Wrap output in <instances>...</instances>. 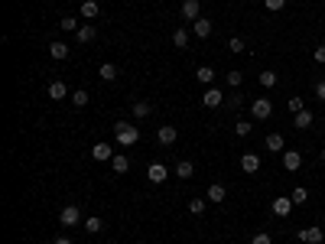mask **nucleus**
I'll return each instance as SVG.
<instances>
[{"instance_id":"1","label":"nucleus","mask_w":325,"mask_h":244,"mask_svg":"<svg viewBox=\"0 0 325 244\" xmlns=\"http://www.w3.org/2000/svg\"><path fill=\"white\" fill-rule=\"evenodd\" d=\"M114 140H117L120 147H134L137 140H140V130H137V124H114Z\"/></svg>"},{"instance_id":"2","label":"nucleus","mask_w":325,"mask_h":244,"mask_svg":"<svg viewBox=\"0 0 325 244\" xmlns=\"http://www.w3.org/2000/svg\"><path fill=\"white\" fill-rule=\"evenodd\" d=\"M251 114H254V120H267L270 114H273V104H270V98H254V101H251Z\"/></svg>"},{"instance_id":"3","label":"nucleus","mask_w":325,"mask_h":244,"mask_svg":"<svg viewBox=\"0 0 325 244\" xmlns=\"http://www.w3.org/2000/svg\"><path fill=\"white\" fill-rule=\"evenodd\" d=\"M59 222H62L65 228H75V225L82 222V212H78V205H75V202H72V205H65L62 212H59Z\"/></svg>"},{"instance_id":"4","label":"nucleus","mask_w":325,"mask_h":244,"mask_svg":"<svg viewBox=\"0 0 325 244\" xmlns=\"http://www.w3.org/2000/svg\"><path fill=\"white\" fill-rule=\"evenodd\" d=\"M296 238H299L303 244H322L325 231L322 228H299V231H296Z\"/></svg>"},{"instance_id":"5","label":"nucleus","mask_w":325,"mask_h":244,"mask_svg":"<svg viewBox=\"0 0 325 244\" xmlns=\"http://www.w3.org/2000/svg\"><path fill=\"white\" fill-rule=\"evenodd\" d=\"M270 208H273L277 218H286V215L293 212V199H289V196H280V199H273V205H270Z\"/></svg>"},{"instance_id":"6","label":"nucleus","mask_w":325,"mask_h":244,"mask_svg":"<svg viewBox=\"0 0 325 244\" xmlns=\"http://www.w3.org/2000/svg\"><path fill=\"white\" fill-rule=\"evenodd\" d=\"M202 104H205V108H218V104H224V91L221 88H205Z\"/></svg>"},{"instance_id":"7","label":"nucleus","mask_w":325,"mask_h":244,"mask_svg":"<svg viewBox=\"0 0 325 244\" xmlns=\"http://www.w3.org/2000/svg\"><path fill=\"white\" fill-rule=\"evenodd\" d=\"M91 156H94L98 163H111V160H114V147H111V143H94V147H91Z\"/></svg>"},{"instance_id":"8","label":"nucleus","mask_w":325,"mask_h":244,"mask_svg":"<svg viewBox=\"0 0 325 244\" xmlns=\"http://www.w3.org/2000/svg\"><path fill=\"white\" fill-rule=\"evenodd\" d=\"M198 16H202V4H198V0H182V20L195 23Z\"/></svg>"},{"instance_id":"9","label":"nucleus","mask_w":325,"mask_h":244,"mask_svg":"<svg viewBox=\"0 0 325 244\" xmlns=\"http://www.w3.org/2000/svg\"><path fill=\"white\" fill-rule=\"evenodd\" d=\"M146 176H150V182H153V186H163V182H166V176H169V169H166L163 163H153V166L146 169Z\"/></svg>"},{"instance_id":"10","label":"nucleus","mask_w":325,"mask_h":244,"mask_svg":"<svg viewBox=\"0 0 325 244\" xmlns=\"http://www.w3.org/2000/svg\"><path fill=\"white\" fill-rule=\"evenodd\" d=\"M241 169L251 173V176H254V173H260V156L257 153H244L241 156Z\"/></svg>"},{"instance_id":"11","label":"nucleus","mask_w":325,"mask_h":244,"mask_svg":"<svg viewBox=\"0 0 325 244\" xmlns=\"http://www.w3.org/2000/svg\"><path fill=\"white\" fill-rule=\"evenodd\" d=\"M192 33H195L198 39H208V36H212V20H205V16H198V20L192 23Z\"/></svg>"},{"instance_id":"12","label":"nucleus","mask_w":325,"mask_h":244,"mask_svg":"<svg viewBox=\"0 0 325 244\" xmlns=\"http://www.w3.org/2000/svg\"><path fill=\"white\" fill-rule=\"evenodd\" d=\"M283 166H286L289 173H296V169L303 166V153H296V150H286V153H283Z\"/></svg>"},{"instance_id":"13","label":"nucleus","mask_w":325,"mask_h":244,"mask_svg":"<svg viewBox=\"0 0 325 244\" xmlns=\"http://www.w3.org/2000/svg\"><path fill=\"white\" fill-rule=\"evenodd\" d=\"M176 137H179V130H176L172 124H166V127H160V134H156V140H160L163 147H169V143H176Z\"/></svg>"},{"instance_id":"14","label":"nucleus","mask_w":325,"mask_h":244,"mask_svg":"<svg viewBox=\"0 0 325 244\" xmlns=\"http://www.w3.org/2000/svg\"><path fill=\"white\" fill-rule=\"evenodd\" d=\"M46 94H49L52 101H62V98H68V85H65V82H52Z\"/></svg>"},{"instance_id":"15","label":"nucleus","mask_w":325,"mask_h":244,"mask_svg":"<svg viewBox=\"0 0 325 244\" xmlns=\"http://www.w3.org/2000/svg\"><path fill=\"white\" fill-rule=\"evenodd\" d=\"M68 42H49V56L52 59H59V62H62V59H68Z\"/></svg>"},{"instance_id":"16","label":"nucleus","mask_w":325,"mask_h":244,"mask_svg":"<svg viewBox=\"0 0 325 244\" xmlns=\"http://www.w3.org/2000/svg\"><path fill=\"white\" fill-rule=\"evenodd\" d=\"M98 13H101L98 0H85V4H82V16H85V20H98Z\"/></svg>"},{"instance_id":"17","label":"nucleus","mask_w":325,"mask_h":244,"mask_svg":"<svg viewBox=\"0 0 325 244\" xmlns=\"http://www.w3.org/2000/svg\"><path fill=\"white\" fill-rule=\"evenodd\" d=\"M111 169H114V173H120V176H124V173L130 169V160H127L124 153H114V160H111Z\"/></svg>"},{"instance_id":"18","label":"nucleus","mask_w":325,"mask_h":244,"mask_svg":"<svg viewBox=\"0 0 325 244\" xmlns=\"http://www.w3.org/2000/svg\"><path fill=\"white\" fill-rule=\"evenodd\" d=\"M263 143H267V150H273V153H280V150L286 147L283 134H267V140H263Z\"/></svg>"},{"instance_id":"19","label":"nucleus","mask_w":325,"mask_h":244,"mask_svg":"<svg viewBox=\"0 0 325 244\" xmlns=\"http://www.w3.org/2000/svg\"><path fill=\"white\" fill-rule=\"evenodd\" d=\"M293 127H299V130L312 127V111H299V114H293Z\"/></svg>"},{"instance_id":"20","label":"nucleus","mask_w":325,"mask_h":244,"mask_svg":"<svg viewBox=\"0 0 325 244\" xmlns=\"http://www.w3.org/2000/svg\"><path fill=\"white\" fill-rule=\"evenodd\" d=\"M195 78H198L202 85H212V82H215V68H208V65H198V68H195Z\"/></svg>"},{"instance_id":"21","label":"nucleus","mask_w":325,"mask_h":244,"mask_svg":"<svg viewBox=\"0 0 325 244\" xmlns=\"http://www.w3.org/2000/svg\"><path fill=\"white\" fill-rule=\"evenodd\" d=\"M192 173H195V166H192V160H182V163H176V176H179V179H192Z\"/></svg>"},{"instance_id":"22","label":"nucleus","mask_w":325,"mask_h":244,"mask_svg":"<svg viewBox=\"0 0 325 244\" xmlns=\"http://www.w3.org/2000/svg\"><path fill=\"white\" fill-rule=\"evenodd\" d=\"M85 231L88 234H101L104 231V222L98 218V215H91V218H85Z\"/></svg>"},{"instance_id":"23","label":"nucleus","mask_w":325,"mask_h":244,"mask_svg":"<svg viewBox=\"0 0 325 244\" xmlns=\"http://www.w3.org/2000/svg\"><path fill=\"white\" fill-rule=\"evenodd\" d=\"M75 36H78V42H94L98 39V30H94V26H82Z\"/></svg>"},{"instance_id":"24","label":"nucleus","mask_w":325,"mask_h":244,"mask_svg":"<svg viewBox=\"0 0 325 244\" xmlns=\"http://www.w3.org/2000/svg\"><path fill=\"white\" fill-rule=\"evenodd\" d=\"M224 196H228V189L224 186H208V202H224Z\"/></svg>"},{"instance_id":"25","label":"nucleus","mask_w":325,"mask_h":244,"mask_svg":"<svg viewBox=\"0 0 325 244\" xmlns=\"http://www.w3.org/2000/svg\"><path fill=\"white\" fill-rule=\"evenodd\" d=\"M98 75L104 78V82H114V78H117V65H114V62H104V65L98 68Z\"/></svg>"},{"instance_id":"26","label":"nucleus","mask_w":325,"mask_h":244,"mask_svg":"<svg viewBox=\"0 0 325 244\" xmlns=\"http://www.w3.org/2000/svg\"><path fill=\"white\" fill-rule=\"evenodd\" d=\"M172 42H176V49H186V46H189V33L182 30V26H176V33H172Z\"/></svg>"},{"instance_id":"27","label":"nucleus","mask_w":325,"mask_h":244,"mask_svg":"<svg viewBox=\"0 0 325 244\" xmlns=\"http://www.w3.org/2000/svg\"><path fill=\"white\" fill-rule=\"evenodd\" d=\"M153 104L150 101H134V117H150Z\"/></svg>"},{"instance_id":"28","label":"nucleus","mask_w":325,"mask_h":244,"mask_svg":"<svg viewBox=\"0 0 325 244\" xmlns=\"http://www.w3.org/2000/svg\"><path fill=\"white\" fill-rule=\"evenodd\" d=\"M88 101H91V94H88L85 88H78V91H72V104H75V108H85Z\"/></svg>"},{"instance_id":"29","label":"nucleus","mask_w":325,"mask_h":244,"mask_svg":"<svg viewBox=\"0 0 325 244\" xmlns=\"http://www.w3.org/2000/svg\"><path fill=\"white\" fill-rule=\"evenodd\" d=\"M59 26H62L65 33H78V30H82V26H78V20H75V16H62V20H59Z\"/></svg>"},{"instance_id":"30","label":"nucleus","mask_w":325,"mask_h":244,"mask_svg":"<svg viewBox=\"0 0 325 244\" xmlns=\"http://www.w3.org/2000/svg\"><path fill=\"white\" fill-rule=\"evenodd\" d=\"M289 199H293V205H306V199H309V192H306V186H296V189H293V196H289Z\"/></svg>"},{"instance_id":"31","label":"nucleus","mask_w":325,"mask_h":244,"mask_svg":"<svg viewBox=\"0 0 325 244\" xmlns=\"http://www.w3.org/2000/svg\"><path fill=\"white\" fill-rule=\"evenodd\" d=\"M260 85H263V88H273V85H277V72H260Z\"/></svg>"},{"instance_id":"32","label":"nucleus","mask_w":325,"mask_h":244,"mask_svg":"<svg viewBox=\"0 0 325 244\" xmlns=\"http://www.w3.org/2000/svg\"><path fill=\"white\" fill-rule=\"evenodd\" d=\"M205 205H208L205 199H192V202H189V212H192V215H202V212H205Z\"/></svg>"},{"instance_id":"33","label":"nucleus","mask_w":325,"mask_h":244,"mask_svg":"<svg viewBox=\"0 0 325 244\" xmlns=\"http://www.w3.org/2000/svg\"><path fill=\"white\" fill-rule=\"evenodd\" d=\"M228 49H231V52H244L247 46H244V39H241V36H231V39H228Z\"/></svg>"},{"instance_id":"34","label":"nucleus","mask_w":325,"mask_h":244,"mask_svg":"<svg viewBox=\"0 0 325 244\" xmlns=\"http://www.w3.org/2000/svg\"><path fill=\"white\" fill-rule=\"evenodd\" d=\"M224 101H228V108H231V111H238L241 104H244V94H231V98H224Z\"/></svg>"},{"instance_id":"35","label":"nucleus","mask_w":325,"mask_h":244,"mask_svg":"<svg viewBox=\"0 0 325 244\" xmlns=\"http://www.w3.org/2000/svg\"><path fill=\"white\" fill-rule=\"evenodd\" d=\"M286 104H289V111H293V114H299V111H306V104H303V98H289Z\"/></svg>"},{"instance_id":"36","label":"nucleus","mask_w":325,"mask_h":244,"mask_svg":"<svg viewBox=\"0 0 325 244\" xmlns=\"http://www.w3.org/2000/svg\"><path fill=\"white\" fill-rule=\"evenodd\" d=\"M234 130H238V137H247V134H251V120H238Z\"/></svg>"},{"instance_id":"37","label":"nucleus","mask_w":325,"mask_h":244,"mask_svg":"<svg viewBox=\"0 0 325 244\" xmlns=\"http://www.w3.org/2000/svg\"><path fill=\"white\" fill-rule=\"evenodd\" d=\"M263 7H267V10H283V7H286V0H263Z\"/></svg>"},{"instance_id":"38","label":"nucleus","mask_w":325,"mask_h":244,"mask_svg":"<svg viewBox=\"0 0 325 244\" xmlns=\"http://www.w3.org/2000/svg\"><path fill=\"white\" fill-rule=\"evenodd\" d=\"M241 82H244V75H241V72H228V85H231V88H238Z\"/></svg>"},{"instance_id":"39","label":"nucleus","mask_w":325,"mask_h":244,"mask_svg":"<svg viewBox=\"0 0 325 244\" xmlns=\"http://www.w3.org/2000/svg\"><path fill=\"white\" fill-rule=\"evenodd\" d=\"M251 244H270V234H263V231H260V234H254Z\"/></svg>"},{"instance_id":"40","label":"nucleus","mask_w":325,"mask_h":244,"mask_svg":"<svg viewBox=\"0 0 325 244\" xmlns=\"http://www.w3.org/2000/svg\"><path fill=\"white\" fill-rule=\"evenodd\" d=\"M312 56H315V62H325V42H322V46H315Z\"/></svg>"},{"instance_id":"41","label":"nucleus","mask_w":325,"mask_h":244,"mask_svg":"<svg viewBox=\"0 0 325 244\" xmlns=\"http://www.w3.org/2000/svg\"><path fill=\"white\" fill-rule=\"evenodd\" d=\"M315 98H322V101H325V78H322L319 85H315Z\"/></svg>"},{"instance_id":"42","label":"nucleus","mask_w":325,"mask_h":244,"mask_svg":"<svg viewBox=\"0 0 325 244\" xmlns=\"http://www.w3.org/2000/svg\"><path fill=\"white\" fill-rule=\"evenodd\" d=\"M52 244H72V238H56Z\"/></svg>"},{"instance_id":"43","label":"nucleus","mask_w":325,"mask_h":244,"mask_svg":"<svg viewBox=\"0 0 325 244\" xmlns=\"http://www.w3.org/2000/svg\"><path fill=\"white\" fill-rule=\"evenodd\" d=\"M322 163H325V150H322Z\"/></svg>"},{"instance_id":"44","label":"nucleus","mask_w":325,"mask_h":244,"mask_svg":"<svg viewBox=\"0 0 325 244\" xmlns=\"http://www.w3.org/2000/svg\"><path fill=\"white\" fill-rule=\"evenodd\" d=\"M104 244H111V241H104Z\"/></svg>"}]
</instances>
